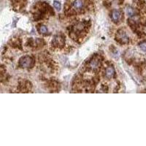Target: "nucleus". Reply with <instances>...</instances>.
Masks as SVG:
<instances>
[{"label":"nucleus","mask_w":146,"mask_h":146,"mask_svg":"<svg viewBox=\"0 0 146 146\" xmlns=\"http://www.w3.org/2000/svg\"><path fill=\"white\" fill-rule=\"evenodd\" d=\"M115 75V70L113 67H108V69L106 70V77H108V78H111L113 77Z\"/></svg>","instance_id":"nucleus-5"},{"label":"nucleus","mask_w":146,"mask_h":146,"mask_svg":"<svg viewBox=\"0 0 146 146\" xmlns=\"http://www.w3.org/2000/svg\"><path fill=\"white\" fill-rule=\"evenodd\" d=\"M120 16H121V13L118 10H117V9H115V10L113 11L112 13V18L114 21H117L119 20L120 18Z\"/></svg>","instance_id":"nucleus-4"},{"label":"nucleus","mask_w":146,"mask_h":146,"mask_svg":"<svg viewBox=\"0 0 146 146\" xmlns=\"http://www.w3.org/2000/svg\"><path fill=\"white\" fill-rule=\"evenodd\" d=\"M40 32L42 34H46L47 32V28L45 26H41L40 27Z\"/></svg>","instance_id":"nucleus-9"},{"label":"nucleus","mask_w":146,"mask_h":146,"mask_svg":"<svg viewBox=\"0 0 146 146\" xmlns=\"http://www.w3.org/2000/svg\"><path fill=\"white\" fill-rule=\"evenodd\" d=\"M99 59L98 58H94V59L90 62V66L93 69H95V68H97V66H99Z\"/></svg>","instance_id":"nucleus-7"},{"label":"nucleus","mask_w":146,"mask_h":146,"mask_svg":"<svg viewBox=\"0 0 146 146\" xmlns=\"http://www.w3.org/2000/svg\"><path fill=\"white\" fill-rule=\"evenodd\" d=\"M118 39L123 43H127L129 41L128 37L126 36L125 33H123V32H119L118 34Z\"/></svg>","instance_id":"nucleus-2"},{"label":"nucleus","mask_w":146,"mask_h":146,"mask_svg":"<svg viewBox=\"0 0 146 146\" xmlns=\"http://www.w3.org/2000/svg\"><path fill=\"white\" fill-rule=\"evenodd\" d=\"M32 63L33 59L30 56H25L21 58L20 62H19V64H20V66L22 68H28L32 65Z\"/></svg>","instance_id":"nucleus-1"},{"label":"nucleus","mask_w":146,"mask_h":146,"mask_svg":"<svg viewBox=\"0 0 146 146\" xmlns=\"http://www.w3.org/2000/svg\"><path fill=\"white\" fill-rule=\"evenodd\" d=\"M126 14L129 17V18H132L134 15V9L130 7V6H128L126 9Z\"/></svg>","instance_id":"nucleus-6"},{"label":"nucleus","mask_w":146,"mask_h":146,"mask_svg":"<svg viewBox=\"0 0 146 146\" xmlns=\"http://www.w3.org/2000/svg\"><path fill=\"white\" fill-rule=\"evenodd\" d=\"M53 6H54V7L57 9V10H60L61 7V4H60V2H57V1H55V2H53Z\"/></svg>","instance_id":"nucleus-8"},{"label":"nucleus","mask_w":146,"mask_h":146,"mask_svg":"<svg viewBox=\"0 0 146 146\" xmlns=\"http://www.w3.org/2000/svg\"><path fill=\"white\" fill-rule=\"evenodd\" d=\"M140 47L143 52L146 53V42H143L140 43Z\"/></svg>","instance_id":"nucleus-10"},{"label":"nucleus","mask_w":146,"mask_h":146,"mask_svg":"<svg viewBox=\"0 0 146 146\" xmlns=\"http://www.w3.org/2000/svg\"><path fill=\"white\" fill-rule=\"evenodd\" d=\"M84 2L83 0H75L73 3V6L75 9H82L83 7H84Z\"/></svg>","instance_id":"nucleus-3"}]
</instances>
